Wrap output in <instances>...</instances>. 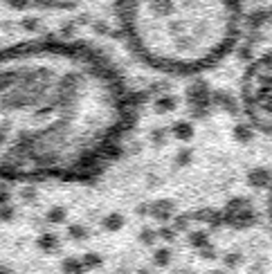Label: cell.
Instances as JSON below:
<instances>
[{
  "mask_svg": "<svg viewBox=\"0 0 272 274\" xmlns=\"http://www.w3.org/2000/svg\"><path fill=\"white\" fill-rule=\"evenodd\" d=\"M122 23L146 63L200 70L227 52L238 32L234 0H124Z\"/></svg>",
  "mask_w": 272,
  "mask_h": 274,
  "instance_id": "2",
  "label": "cell"
},
{
  "mask_svg": "<svg viewBox=\"0 0 272 274\" xmlns=\"http://www.w3.org/2000/svg\"><path fill=\"white\" fill-rule=\"evenodd\" d=\"M126 124V90L95 52L70 43L0 52V178H83L110 155Z\"/></svg>",
  "mask_w": 272,
  "mask_h": 274,
  "instance_id": "1",
  "label": "cell"
}]
</instances>
